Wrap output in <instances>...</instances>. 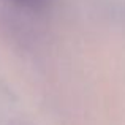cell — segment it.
<instances>
[{
  "label": "cell",
  "mask_w": 125,
  "mask_h": 125,
  "mask_svg": "<svg viewBox=\"0 0 125 125\" xmlns=\"http://www.w3.org/2000/svg\"><path fill=\"white\" fill-rule=\"evenodd\" d=\"M21 2H25V3H33V2H37V0H21Z\"/></svg>",
  "instance_id": "obj_1"
}]
</instances>
